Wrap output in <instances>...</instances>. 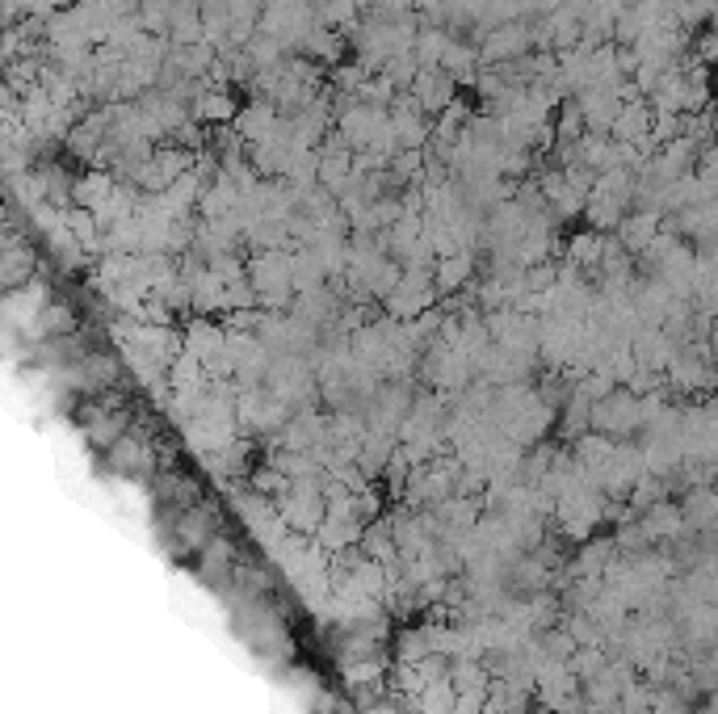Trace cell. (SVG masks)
Wrapping results in <instances>:
<instances>
[{
  "mask_svg": "<svg viewBox=\"0 0 718 714\" xmlns=\"http://www.w3.org/2000/svg\"><path fill=\"white\" fill-rule=\"evenodd\" d=\"M475 273H479V252L463 248V252L442 257V261L433 266V282H437V291H442V294H449V291H463Z\"/></svg>",
  "mask_w": 718,
  "mask_h": 714,
  "instance_id": "52a82bcc",
  "label": "cell"
},
{
  "mask_svg": "<svg viewBox=\"0 0 718 714\" xmlns=\"http://www.w3.org/2000/svg\"><path fill=\"white\" fill-rule=\"evenodd\" d=\"M244 106H236V93L231 89H206L189 113H194V122H203V127H231L236 118H240Z\"/></svg>",
  "mask_w": 718,
  "mask_h": 714,
  "instance_id": "8992f818",
  "label": "cell"
},
{
  "mask_svg": "<svg viewBox=\"0 0 718 714\" xmlns=\"http://www.w3.org/2000/svg\"><path fill=\"white\" fill-rule=\"evenodd\" d=\"M248 282L257 291V303L265 312H291V303L298 299L294 291V273H291V252L278 248V252H257L248 261Z\"/></svg>",
  "mask_w": 718,
  "mask_h": 714,
  "instance_id": "6da1fadb",
  "label": "cell"
},
{
  "mask_svg": "<svg viewBox=\"0 0 718 714\" xmlns=\"http://www.w3.org/2000/svg\"><path fill=\"white\" fill-rule=\"evenodd\" d=\"M592 429L613 442H639L643 433V396H634L630 387H613L609 396L592 403Z\"/></svg>",
  "mask_w": 718,
  "mask_h": 714,
  "instance_id": "7a4b0ae2",
  "label": "cell"
},
{
  "mask_svg": "<svg viewBox=\"0 0 718 714\" xmlns=\"http://www.w3.org/2000/svg\"><path fill=\"white\" fill-rule=\"evenodd\" d=\"M706 354H710V361L718 366V320H715V328H710V340H706Z\"/></svg>",
  "mask_w": 718,
  "mask_h": 714,
  "instance_id": "9c48e42d",
  "label": "cell"
},
{
  "mask_svg": "<svg viewBox=\"0 0 718 714\" xmlns=\"http://www.w3.org/2000/svg\"><path fill=\"white\" fill-rule=\"evenodd\" d=\"M407 93L421 101V110H425L428 118H442V113L458 101V80H454L449 72H442V67H425Z\"/></svg>",
  "mask_w": 718,
  "mask_h": 714,
  "instance_id": "277c9868",
  "label": "cell"
},
{
  "mask_svg": "<svg viewBox=\"0 0 718 714\" xmlns=\"http://www.w3.org/2000/svg\"><path fill=\"white\" fill-rule=\"evenodd\" d=\"M660 231H664V215H651V210H630L622 227H618V240L627 245L630 257H643L655 240H660Z\"/></svg>",
  "mask_w": 718,
  "mask_h": 714,
  "instance_id": "5b68a950",
  "label": "cell"
},
{
  "mask_svg": "<svg viewBox=\"0 0 718 714\" xmlns=\"http://www.w3.org/2000/svg\"><path fill=\"white\" fill-rule=\"evenodd\" d=\"M681 517L697 526V530H715L718 526V491L715 488H694L685 491V500H681Z\"/></svg>",
  "mask_w": 718,
  "mask_h": 714,
  "instance_id": "ba28073f",
  "label": "cell"
},
{
  "mask_svg": "<svg viewBox=\"0 0 718 714\" xmlns=\"http://www.w3.org/2000/svg\"><path fill=\"white\" fill-rule=\"evenodd\" d=\"M664 382L673 391H685V396H710V391H718V366L710 361L706 345H689V349L673 354V366L664 370Z\"/></svg>",
  "mask_w": 718,
  "mask_h": 714,
  "instance_id": "3957f363",
  "label": "cell"
}]
</instances>
